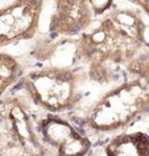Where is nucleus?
<instances>
[{"label":"nucleus","mask_w":149,"mask_h":156,"mask_svg":"<svg viewBox=\"0 0 149 156\" xmlns=\"http://www.w3.org/2000/svg\"><path fill=\"white\" fill-rule=\"evenodd\" d=\"M148 77H136L110 90L90 108L86 124L93 131L115 132L147 111Z\"/></svg>","instance_id":"obj_2"},{"label":"nucleus","mask_w":149,"mask_h":156,"mask_svg":"<svg viewBox=\"0 0 149 156\" xmlns=\"http://www.w3.org/2000/svg\"><path fill=\"white\" fill-rule=\"evenodd\" d=\"M146 24L135 10L108 13L91 31L78 40V56L89 66L91 78L100 83L111 80L125 67L136 77L148 71Z\"/></svg>","instance_id":"obj_1"},{"label":"nucleus","mask_w":149,"mask_h":156,"mask_svg":"<svg viewBox=\"0 0 149 156\" xmlns=\"http://www.w3.org/2000/svg\"><path fill=\"white\" fill-rule=\"evenodd\" d=\"M79 76L69 67L48 66L29 72L23 87L39 107L58 113L73 108L79 100Z\"/></svg>","instance_id":"obj_4"},{"label":"nucleus","mask_w":149,"mask_h":156,"mask_svg":"<svg viewBox=\"0 0 149 156\" xmlns=\"http://www.w3.org/2000/svg\"><path fill=\"white\" fill-rule=\"evenodd\" d=\"M128 2L132 3L136 6L139 7L146 15L148 14V7H149V0H128Z\"/></svg>","instance_id":"obj_11"},{"label":"nucleus","mask_w":149,"mask_h":156,"mask_svg":"<svg viewBox=\"0 0 149 156\" xmlns=\"http://www.w3.org/2000/svg\"><path fill=\"white\" fill-rule=\"evenodd\" d=\"M114 0H88L89 7L92 10L93 15H103L108 12L112 7Z\"/></svg>","instance_id":"obj_10"},{"label":"nucleus","mask_w":149,"mask_h":156,"mask_svg":"<svg viewBox=\"0 0 149 156\" xmlns=\"http://www.w3.org/2000/svg\"><path fill=\"white\" fill-rule=\"evenodd\" d=\"M26 101L20 96L0 100V155L49 154Z\"/></svg>","instance_id":"obj_3"},{"label":"nucleus","mask_w":149,"mask_h":156,"mask_svg":"<svg viewBox=\"0 0 149 156\" xmlns=\"http://www.w3.org/2000/svg\"><path fill=\"white\" fill-rule=\"evenodd\" d=\"M105 150L106 154L111 156L147 155L148 136L141 132L118 135L107 144Z\"/></svg>","instance_id":"obj_8"},{"label":"nucleus","mask_w":149,"mask_h":156,"mask_svg":"<svg viewBox=\"0 0 149 156\" xmlns=\"http://www.w3.org/2000/svg\"><path fill=\"white\" fill-rule=\"evenodd\" d=\"M42 140L53 154L84 155L90 149V141L67 121L57 116L42 119L39 125Z\"/></svg>","instance_id":"obj_6"},{"label":"nucleus","mask_w":149,"mask_h":156,"mask_svg":"<svg viewBox=\"0 0 149 156\" xmlns=\"http://www.w3.org/2000/svg\"><path fill=\"white\" fill-rule=\"evenodd\" d=\"M92 18L88 0H54L49 30L62 36L78 35L90 26Z\"/></svg>","instance_id":"obj_7"},{"label":"nucleus","mask_w":149,"mask_h":156,"mask_svg":"<svg viewBox=\"0 0 149 156\" xmlns=\"http://www.w3.org/2000/svg\"><path fill=\"white\" fill-rule=\"evenodd\" d=\"M20 62L6 53H0V98L21 76Z\"/></svg>","instance_id":"obj_9"},{"label":"nucleus","mask_w":149,"mask_h":156,"mask_svg":"<svg viewBox=\"0 0 149 156\" xmlns=\"http://www.w3.org/2000/svg\"><path fill=\"white\" fill-rule=\"evenodd\" d=\"M43 0H15L0 9V48L36 33Z\"/></svg>","instance_id":"obj_5"}]
</instances>
